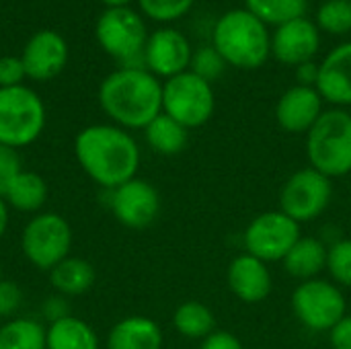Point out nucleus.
Returning a JSON list of instances; mask_svg holds the SVG:
<instances>
[{"label":"nucleus","instance_id":"14","mask_svg":"<svg viewBox=\"0 0 351 349\" xmlns=\"http://www.w3.org/2000/svg\"><path fill=\"white\" fill-rule=\"evenodd\" d=\"M321 47V33L317 23L306 16L292 19L276 27L271 35V56L286 66H300L313 62Z\"/></svg>","mask_w":351,"mask_h":349},{"label":"nucleus","instance_id":"31","mask_svg":"<svg viewBox=\"0 0 351 349\" xmlns=\"http://www.w3.org/2000/svg\"><path fill=\"white\" fill-rule=\"evenodd\" d=\"M195 0H138L142 12L158 23H171L191 10Z\"/></svg>","mask_w":351,"mask_h":349},{"label":"nucleus","instance_id":"29","mask_svg":"<svg viewBox=\"0 0 351 349\" xmlns=\"http://www.w3.org/2000/svg\"><path fill=\"white\" fill-rule=\"evenodd\" d=\"M226 66H228V64H226L224 58L216 51L214 45H204V47H199V49L193 51L189 70H191L193 74H197L199 78H204L206 82L212 84L214 80H218V78L224 74Z\"/></svg>","mask_w":351,"mask_h":349},{"label":"nucleus","instance_id":"9","mask_svg":"<svg viewBox=\"0 0 351 349\" xmlns=\"http://www.w3.org/2000/svg\"><path fill=\"white\" fill-rule=\"evenodd\" d=\"M292 313L308 331L329 333L348 315V304L337 284L315 278L300 282L292 292Z\"/></svg>","mask_w":351,"mask_h":349},{"label":"nucleus","instance_id":"30","mask_svg":"<svg viewBox=\"0 0 351 349\" xmlns=\"http://www.w3.org/2000/svg\"><path fill=\"white\" fill-rule=\"evenodd\" d=\"M327 272L337 286L351 288V239L337 241L329 247Z\"/></svg>","mask_w":351,"mask_h":349},{"label":"nucleus","instance_id":"25","mask_svg":"<svg viewBox=\"0 0 351 349\" xmlns=\"http://www.w3.org/2000/svg\"><path fill=\"white\" fill-rule=\"evenodd\" d=\"M173 327L185 339L204 341L216 331V317L210 306L197 300H187L179 304L173 313Z\"/></svg>","mask_w":351,"mask_h":349},{"label":"nucleus","instance_id":"22","mask_svg":"<svg viewBox=\"0 0 351 349\" xmlns=\"http://www.w3.org/2000/svg\"><path fill=\"white\" fill-rule=\"evenodd\" d=\"M49 274L51 288L62 296V298H74L86 294L95 282H97V272L90 265V261L82 257H66L60 261Z\"/></svg>","mask_w":351,"mask_h":349},{"label":"nucleus","instance_id":"11","mask_svg":"<svg viewBox=\"0 0 351 349\" xmlns=\"http://www.w3.org/2000/svg\"><path fill=\"white\" fill-rule=\"evenodd\" d=\"M300 237V224L282 210L263 212L245 228V253L261 259L263 263L284 261Z\"/></svg>","mask_w":351,"mask_h":349},{"label":"nucleus","instance_id":"7","mask_svg":"<svg viewBox=\"0 0 351 349\" xmlns=\"http://www.w3.org/2000/svg\"><path fill=\"white\" fill-rule=\"evenodd\" d=\"M70 249L72 228L56 212H39L23 228L21 251L35 269L51 272L60 261L70 257Z\"/></svg>","mask_w":351,"mask_h":349},{"label":"nucleus","instance_id":"24","mask_svg":"<svg viewBox=\"0 0 351 349\" xmlns=\"http://www.w3.org/2000/svg\"><path fill=\"white\" fill-rule=\"evenodd\" d=\"M144 136H146L148 146L156 154H160V156H177L187 146L189 130L183 128L173 117H169L167 113H160L158 117H154L144 128Z\"/></svg>","mask_w":351,"mask_h":349},{"label":"nucleus","instance_id":"10","mask_svg":"<svg viewBox=\"0 0 351 349\" xmlns=\"http://www.w3.org/2000/svg\"><path fill=\"white\" fill-rule=\"evenodd\" d=\"M331 197V179L313 167H304L286 179L280 191V210L298 224H306L317 220L329 208Z\"/></svg>","mask_w":351,"mask_h":349},{"label":"nucleus","instance_id":"27","mask_svg":"<svg viewBox=\"0 0 351 349\" xmlns=\"http://www.w3.org/2000/svg\"><path fill=\"white\" fill-rule=\"evenodd\" d=\"M245 8L261 23L280 27L292 19L304 16L306 0H245Z\"/></svg>","mask_w":351,"mask_h":349},{"label":"nucleus","instance_id":"26","mask_svg":"<svg viewBox=\"0 0 351 349\" xmlns=\"http://www.w3.org/2000/svg\"><path fill=\"white\" fill-rule=\"evenodd\" d=\"M0 349H47L45 327L29 317H14L0 325Z\"/></svg>","mask_w":351,"mask_h":349},{"label":"nucleus","instance_id":"8","mask_svg":"<svg viewBox=\"0 0 351 349\" xmlns=\"http://www.w3.org/2000/svg\"><path fill=\"white\" fill-rule=\"evenodd\" d=\"M216 97L210 82L191 70L169 78L162 84V113L179 121L183 128H202L214 115Z\"/></svg>","mask_w":351,"mask_h":349},{"label":"nucleus","instance_id":"18","mask_svg":"<svg viewBox=\"0 0 351 349\" xmlns=\"http://www.w3.org/2000/svg\"><path fill=\"white\" fill-rule=\"evenodd\" d=\"M317 91L333 107H351V41L333 47L319 64Z\"/></svg>","mask_w":351,"mask_h":349},{"label":"nucleus","instance_id":"19","mask_svg":"<svg viewBox=\"0 0 351 349\" xmlns=\"http://www.w3.org/2000/svg\"><path fill=\"white\" fill-rule=\"evenodd\" d=\"M165 337L156 321L132 315L117 321L109 335H107V349H162Z\"/></svg>","mask_w":351,"mask_h":349},{"label":"nucleus","instance_id":"35","mask_svg":"<svg viewBox=\"0 0 351 349\" xmlns=\"http://www.w3.org/2000/svg\"><path fill=\"white\" fill-rule=\"evenodd\" d=\"M199 349H245L241 339L237 335H232L230 331H224V329H216L212 335H208Z\"/></svg>","mask_w":351,"mask_h":349},{"label":"nucleus","instance_id":"34","mask_svg":"<svg viewBox=\"0 0 351 349\" xmlns=\"http://www.w3.org/2000/svg\"><path fill=\"white\" fill-rule=\"evenodd\" d=\"M27 78L21 56H2L0 58V88H10L23 84Z\"/></svg>","mask_w":351,"mask_h":349},{"label":"nucleus","instance_id":"2","mask_svg":"<svg viewBox=\"0 0 351 349\" xmlns=\"http://www.w3.org/2000/svg\"><path fill=\"white\" fill-rule=\"evenodd\" d=\"M107 117L123 130H144L162 113V84L146 68H119L99 86Z\"/></svg>","mask_w":351,"mask_h":349},{"label":"nucleus","instance_id":"39","mask_svg":"<svg viewBox=\"0 0 351 349\" xmlns=\"http://www.w3.org/2000/svg\"><path fill=\"white\" fill-rule=\"evenodd\" d=\"M103 4H107V8H121V6H128L132 0H101Z\"/></svg>","mask_w":351,"mask_h":349},{"label":"nucleus","instance_id":"3","mask_svg":"<svg viewBox=\"0 0 351 349\" xmlns=\"http://www.w3.org/2000/svg\"><path fill=\"white\" fill-rule=\"evenodd\" d=\"M212 45L228 66L255 70L263 66L271 53V35L267 25L247 8H232L216 21Z\"/></svg>","mask_w":351,"mask_h":349},{"label":"nucleus","instance_id":"1","mask_svg":"<svg viewBox=\"0 0 351 349\" xmlns=\"http://www.w3.org/2000/svg\"><path fill=\"white\" fill-rule=\"evenodd\" d=\"M74 156L84 175L107 191L138 177L140 146L128 130L115 123L80 130L74 138Z\"/></svg>","mask_w":351,"mask_h":349},{"label":"nucleus","instance_id":"20","mask_svg":"<svg viewBox=\"0 0 351 349\" xmlns=\"http://www.w3.org/2000/svg\"><path fill=\"white\" fill-rule=\"evenodd\" d=\"M327 255H329V247L323 241L315 237H300L282 263L292 278L300 282H308L319 278V274L327 269Z\"/></svg>","mask_w":351,"mask_h":349},{"label":"nucleus","instance_id":"28","mask_svg":"<svg viewBox=\"0 0 351 349\" xmlns=\"http://www.w3.org/2000/svg\"><path fill=\"white\" fill-rule=\"evenodd\" d=\"M319 31L346 35L351 31V0H325L317 12Z\"/></svg>","mask_w":351,"mask_h":349},{"label":"nucleus","instance_id":"4","mask_svg":"<svg viewBox=\"0 0 351 349\" xmlns=\"http://www.w3.org/2000/svg\"><path fill=\"white\" fill-rule=\"evenodd\" d=\"M306 156L313 169L333 177L351 175V113L327 109L306 134Z\"/></svg>","mask_w":351,"mask_h":349},{"label":"nucleus","instance_id":"33","mask_svg":"<svg viewBox=\"0 0 351 349\" xmlns=\"http://www.w3.org/2000/svg\"><path fill=\"white\" fill-rule=\"evenodd\" d=\"M21 306H23L21 288L10 280H2L0 282V319H14Z\"/></svg>","mask_w":351,"mask_h":349},{"label":"nucleus","instance_id":"40","mask_svg":"<svg viewBox=\"0 0 351 349\" xmlns=\"http://www.w3.org/2000/svg\"><path fill=\"white\" fill-rule=\"evenodd\" d=\"M2 280H4V278H2V267H0V282H2Z\"/></svg>","mask_w":351,"mask_h":349},{"label":"nucleus","instance_id":"16","mask_svg":"<svg viewBox=\"0 0 351 349\" xmlns=\"http://www.w3.org/2000/svg\"><path fill=\"white\" fill-rule=\"evenodd\" d=\"M323 97L315 86L294 84L276 105V121L288 134H308L323 115Z\"/></svg>","mask_w":351,"mask_h":349},{"label":"nucleus","instance_id":"37","mask_svg":"<svg viewBox=\"0 0 351 349\" xmlns=\"http://www.w3.org/2000/svg\"><path fill=\"white\" fill-rule=\"evenodd\" d=\"M317 78H319V64L315 62H304L296 66V84L302 86H315L317 88Z\"/></svg>","mask_w":351,"mask_h":349},{"label":"nucleus","instance_id":"38","mask_svg":"<svg viewBox=\"0 0 351 349\" xmlns=\"http://www.w3.org/2000/svg\"><path fill=\"white\" fill-rule=\"evenodd\" d=\"M8 212H10V208H8V204L4 202V197L0 195V241L4 239L6 228H8Z\"/></svg>","mask_w":351,"mask_h":349},{"label":"nucleus","instance_id":"15","mask_svg":"<svg viewBox=\"0 0 351 349\" xmlns=\"http://www.w3.org/2000/svg\"><path fill=\"white\" fill-rule=\"evenodd\" d=\"M27 78L43 82L56 78L68 62V43L56 31L35 33L21 53Z\"/></svg>","mask_w":351,"mask_h":349},{"label":"nucleus","instance_id":"13","mask_svg":"<svg viewBox=\"0 0 351 349\" xmlns=\"http://www.w3.org/2000/svg\"><path fill=\"white\" fill-rule=\"evenodd\" d=\"M193 49L187 37L171 27H162L148 35L144 47V68L156 78H173L181 72H187L191 66Z\"/></svg>","mask_w":351,"mask_h":349},{"label":"nucleus","instance_id":"12","mask_svg":"<svg viewBox=\"0 0 351 349\" xmlns=\"http://www.w3.org/2000/svg\"><path fill=\"white\" fill-rule=\"evenodd\" d=\"M109 193L111 214L125 228L144 230L160 214V195L156 187L146 179L134 177Z\"/></svg>","mask_w":351,"mask_h":349},{"label":"nucleus","instance_id":"21","mask_svg":"<svg viewBox=\"0 0 351 349\" xmlns=\"http://www.w3.org/2000/svg\"><path fill=\"white\" fill-rule=\"evenodd\" d=\"M47 349H101L97 331L74 315H64L45 327Z\"/></svg>","mask_w":351,"mask_h":349},{"label":"nucleus","instance_id":"6","mask_svg":"<svg viewBox=\"0 0 351 349\" xmlns=\"http://www.w3.org/2000/svg\"><path fill=\"white\" fill-rule=\"evenodd\" d=\"M99 45L123 68H144V47L148 41L144 19L130 6L107 8L95 27Z\"/></svg>","mask_w":351,"mask_h":349},{"label":"nucleus","instance_id":"36","mask_svg":"<svg viewBox=\"0 0 351 349\" xmlns=\"http://www.w3.org/2000/svg\"><path fill=\"white\" fill-rule=\"evenodd\" d=\"M329 341L333 349H351V315H346L329 331Z\"/></svg>","mask_w":351,"mask_h":349},{"label":"nucleus","instance_id":"5","mask_svg":"<svg viewBox=\"0 0 351 349\" xmlns=\"http://www.w3.org/2000/svg\"><path fill=\"white\" fill-rule=\"evenodd\" d=\"M45 105L41 97L25 84L0 88V144L25 148L33 144L45 128Z\"/></svg>","mask_w":351,"mask_h":349},{"label":"nucleus","instance_id":"17","mask_svg":"<svg viewBox=\"0 0 351 349\" xmlns=\"http://www.w3.org/2000/svg\"><path fill=\"white\" fill-rule=\"evenodd\" d=\"M226 282L230 292L247 304H259L267 300L274 290V280L267 263L249 253L237 255L230 261Z\"/></svg>","mask_w":351,"mask_h":349},{"label":"nucleus","instance_id":"32","mask_svg":"<svg viewBox=\"0 0 351 349\" xmlns=\"http://www.w3.org/2000/svg\"><path fill=\"white\" fill-rule=\"evenodd\" d=\"M21 171H23V163H21L19 152L14 148L0 144V195L2 197Z\"/></svg>","mask_w":351,"mask_h":349},{"label":"nucleus","instance_id":"23","mask_svg":"<svg viewBox=\"0 0 351 349\" xmlns=\"http://www.w3.org/2000/svg\"><path fill=\"white\" fill-rule=\"evenodd\" d=\"M49 195L47 183L39 173L33 171H21L16 179L10 183V187L4 193V202L8 208L23 212V214H39L41 208L45 206Z\"/></svg>","mask_w":351,"mask_h":349}]
</instances>
